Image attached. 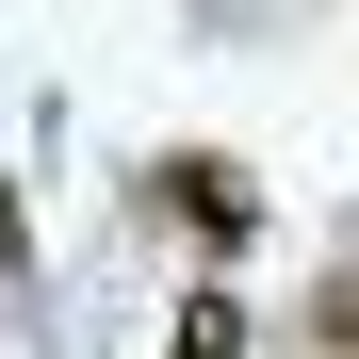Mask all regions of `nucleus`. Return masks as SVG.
Here are the masks:
<instances>
[{
    "mask_svg": "<svg viewBox=\"0 0 359 359\" xmlns=\"http://www.w3.org/2000/svg\"><path fill=\"white\" fill-rule=\"evenodd\" d=\"M147 196L196 229L212 262H245V245H262V196H245V163H212V147H163V163H147Z\"/></svg>",
    "mask_w": 359,
    "mask_h": 359,
    "instance_id": "obj_1",
    "label": "nucleus"
},
{
    "mask_svg": "<svg viewBox=\"0 0 359 359\" xmlns=\"http://www.w3.org/2000/svg\"><path fill=\"white\" fill-rule=\"evenodd\" d=\"M180 359H245V311H229V294H196V311H180Z\"/></svg>",
    "mask_w": 359,
    "mask_h": 359,
    "instance_id": "obj_2",
    "label": "nucleus"
},
{
    "mask_svg": "<svg viewBox=\"0 0 359 359\" xmlns=\"http://www.w3.org/2000/svg\"><path fill=\"white\" fill-rule=\"evenodd\" d=\"M0 262H33V212H17V180H0Z\"/></svg>",
    "mask_w": 359,
    "mask_h": 359,
    "instance_id": "obj_4",
    "label": "nucleus"
},
{
    "mask_svg": "<svg viewBox=\"0 0 359 359\" xmlns=\"http://www.w3.org/2000/svg\"><path fill=\"white\" fill-rule=\"evenodd\" d=\"M327 343H343V359H359V278H327Z\"/></svg>",
    "mask_w": 359,
    "mask_h": 359,
    "instance_id": "obj_3",
    "label": "nucleus"
}]
</instances>
